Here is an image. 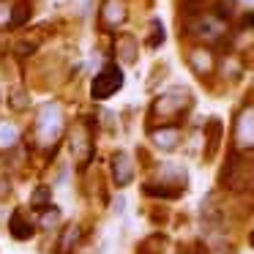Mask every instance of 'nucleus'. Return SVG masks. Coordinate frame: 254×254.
I'll use <instances>...</instances> for the list:
<instances>
[{
	"instance_id": "nucleus-7",
	"label": "nucleus",
	"mask_w": 254,
	"mask_h": 254,
	"mask_svg": "<svg viewBox=\"0 0 254 254\" xmlns=\"http://www.w3.org/2000/svg\"><path fill=\"white\" fill-rule=\"evenodd\" d=\"M112 178H115L118 186H126L131 181V161L126 153H115L112 156Z\"/></svg>"
},
{
	"instance_id": "nucleus-17",
	"label": "nucleus",
	"mask_w": 254,
	"mask_h": 254,
	"mask_svg": "<svg viewBox=\"0 0 254 254\" xmlns=\"http://www.w3.org/2000/svg\"><path fill=\"white\" fill-rule=\"evenodd\" d=\"M28 101H25V93H14V107H25Z\"/></svg>"
},
{
	"instance_id": "nucleus-11",
	"label": "nucleus",
	"mask_w": 254,
	"mask_h": 254,
	"mask_svg": "<svg viewBox=\"0 0 254 254\" xmlns=\"http://www.w3.org/2000/svg\"><path fill=\"white\" fill-rule=\"evenodd\" d=\"M221 30H224V25L219 19H202L199 22V36H205V39H219Z\"/></svg>"
},
{
	"instance_id": "nucleus-10",
	"label": "nucleus",
	"mask_w": 254,
	"mask_h": 254,
	"mask_svg": "<svg viewBox=\"0 0 254 254\" xmlns=\"http://www.w3.org/2000/svg\"><path fill=\"white\" fill-rule=\"evenodd\" d=\"M150 137H153V142L159 145V148L170 150V148H175V145H178V139H181V131H178V128H156Z\"/></svg>"
},
{
	"instance_id": "nucleus-19",
	"label": "nucleus",
	"mask_w": 254,
	"mask_h": 254,
	"mask_svg": "<svg viewBox=\"0 0 254 254\" xmlns=\"http://www.w3.org/2000/svg\"><path fill=\"white\" fill-rule=\"evenodd\" d=\"M243 3H246V6H254V0H243Z\"/></svg>"
},
{
	"instance_id": "nucleus-2",
	"label": "nucleus",
	"mask_w": 254,
	"mask_h": 254,
	"mask_svg": "<svg viewBox=\"0 0 254 254\" xmlns=\"http://www.w3.org/2000/svg\"><path fill=\"white\" fill-rule=\"evenodd\" d=\"M123 85V74L118 66H107L99 71V77L93 79V88H90V93H93V99H107V96H112L115 90H121Z\"/></svg>"
},
{
	"instance_id": "nucleus-1",
	"label": "nucleus",
	"mask_w": 254,
	"mask_h": 254,
	"mask_svg": "<svg viewBox=\"0 0 254 254\" xmlns=\"http://www.w3.org/2000/svg\"><path fill=\"white\" fill-rule=\"evenodd\" d=\"M36 131H39V139L44 145H52L58 137H61V131H63V112H61V107H58L55 101H50V104L41 107L39 121H36Z\"/></svg>"
},
{
	"instance_id": "nucleus-3",
	"label": "nucleus",
	"mask_w": 254,
	"mask_h": 254,
	"mask_svg": "<svg viewBox=\"0 0 254 254\" xmlns=\"http://www.w3.org/2000/svg\"><path fill=\"white\" fill-rule=\"evenodd\" d=\"M28 17H30L28 0H0V28L22 25Z\"/></svg>"
},
{
	"instance_id": "nucleus-5",
	"label": "nucleus",
	"mask_w": 254,
	"mask_h": 254,
	"mask_svg": "<svg viewBox=\"0 0 254 254\" xmlns=\"http://www.w3.org/2000/svg\"><path fill=\"white\" fill-rule=\"evenodd\" d=\"M71 150H74V159L77 161H88L90 159V134H88V128H85L82 123L71 128Z\"/></svg>"
},
{
	"instance_id": "nucleus-9",
	"label": "nucleus",
	"mask_w": 254,
	"mask_h": 254,
	"mask_svg": "<svg viewBox=\"0 0 254 254\" xmlns=\"http://www.w3.org/2000/svg\"><path fill=\"white\" fill-rule=\"evenodd\" d=\"M33 230H36V224H33V221H28V216H25L22 210H17V213L11 216V232H14V238L28 241V238L33 235Z\"/></svg>"
},
{
	"instance_id": "nucleus-18",
	"label": "nucleus",
	"mask_w": 254,
	"mask_h": 254,
	"mask_svg": "<svg viewBox=\"0 0 254 254\" xmlns=\"http://www.w3.org/2000/svg\"><path fill=\"white\" fill-rule=\"evenodd\" d=\"M6 194H8V181L3 178V181H0V199L6 197Z\"/></svg>"
},
{
	"instance_id": "nucleus-13",
	"label": "nucleus",
	"mask_w": 254,
	"mask_h": 254,
	"mask_svg": "<svg viewBox=\"0 0 254 254\" xmlns=\"http://www.w3.org/2000/svg\"><path fill=\"white\" fill-rule=\"evenodd\" d=\"M77 241H79V227L71 224V227H68V232H66V241L61 243V252H68V249H71Z\"/></svg>"
},
{
	"instance_id": "nucleus-16",
	"label": "nucleus",
	"mask_w": 254,
	"mask_h": 254,
	"mask_svg": "<svg viewBox=\"0 0 254 254\" xmlns=\"http://www.w3.org/2000/svg\"><path fill=\"white\" fill-rule=\"evenodd\" d=\"M121 55H123V61H128V63L134 61V41H123V52H121Z\"/></svg>"
},
{
	"instance_id": "nucleus-4",
	"label": "nucleus",
	"mask_w": 254,
	"mask_h": 254,
	"mask_svg": "<svg viewBox=\"0 0 254 254\" xmlns=\"http://www.w3.org/2000/svg\"><path fill=\"white\" fill-rule=\"evenodd\" d=\"M235 142L241 148H254V107H246L238 118L235 126Z\"/></svg>"
},
{
	"instance_id": "nucleus-14",
	"label": "nucleus",
	"mask_w": 254,
	"mask_h": 254,
	"mask_svg": "<svg viewBox=\"0 0 254 254\" xmlns=\"http://www.w3.org/2000/svg\"><path fill=\"white\" fill-rule=\"evenodd\" d=\"M50 202V189H44L41 186L39 191L33 194V199H30V205H33V208H41V205H47Z\"/></svg>"
},
{
	"instance_id": "nucleus-6",
	"label": "nucleus",
	"mask_w": 254,
	"mask_h": 254,
	"mask_svg": "<svg viewBox=\"0 0 254 254\" xmlns=\"http://www.w3.org/2000/svg\"><path fill=\"white\" fill-rule=\"evenodd\" d=\"M186 107V90H175V93H167V96H161L159 101H156V115H164L167 110H172V112H178V110H183Z\"/></svg>"
},
{
	"instance_id": "nucleus-15",
	"label": "nucleus",
	"mask_w": 254,
	"mask_h": 254,
	"mask_svg": "<svg viewBox=\"0 0 254 254\" xmlns=\"http://www.w3.org/2000/svg\"><path fill=\"white\" fill-rule=\"evenodd\" d=\"M191 63H194V66L199 68V71H208V68H210V61H208V52H194Z\"/></svg>"
},
{
	"instance_id": "nucleus-8",
	"label": "nucleus",
	"mask_w": 254,
	"mask_h": 254,
	"mask_svg": "<svg viewBox=\"0 0 254 254\" xmlns=\"http://www.w3.org/2000/svg\"><path fill=\"white\" fill-rule=\"evenodd\" d=\"M126 19V3L123 0H104V22L121 25Z\"/></svg>"
},
{
	"instance_id": "nucleus-12",
	"label": "nucleus",
	"mask_w": 254,
	"mask_h": 254,
	"mask_svg": "<svg viewBox=\"0 0 254 254\" xmlns=\"http://www.w3.org/2000/svg\"><path fill=\"white\" fill-rule=\"evenodd\" d=\"M19 131L17 126H11V123H0V148H11L14 142H17Z\"/></svg>"
}]
</instances>
